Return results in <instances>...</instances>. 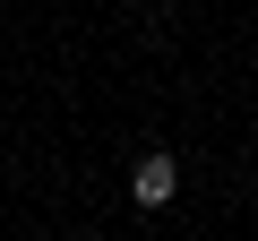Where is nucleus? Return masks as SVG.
Returning <instances> with one entry per match:
<instances>
[{
	"label": "nucleus",
	"instance_id": "obj_1",
	"mask_svg": "<svg viewBox=\"0 0 258 241\" xmlns=\"http://www.w3.org/2000/svg\"><path fill=\"white\" fill-rule=\"evenodd\" d=\"M172 190H181V172H172V155H164V147L129 164V198H138V207H164Z\"/></svg>",
	"mask_w": 258,
	"mask_h": 241
}]
</instances>
